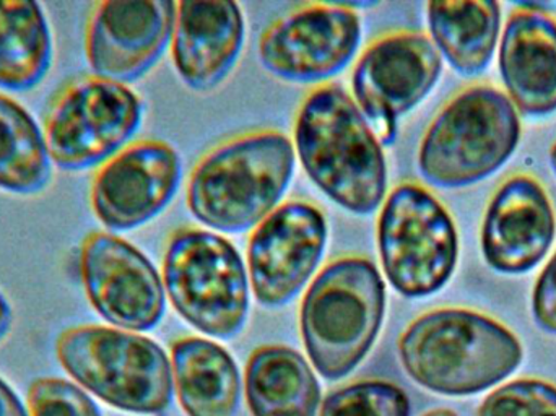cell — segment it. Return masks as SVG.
Returning a JSON list of instances; mask_svg holds the SVG:
<instances>
[{"label": "cell", "mask_w": 556, "mask_h": 416, "mask_svg": "<svg viewBox=\"0 0 556 416\" xmlns=\"http://www.w3.org/2000/svg\"><path fill=\"white\" fill-rule=\"evenodd\" d=\"M294 150L311 181L339 207L371 215L388 191V163L368 121L340 85L307 94L294 124Z\"/></svg>", "instance_id": "1"}, {"label": "cell", "mask_w": 556, "mask_h": 416, "mask_svg": "<svg viewBox=\"0 0 556 416\" xmlns=\"http://www.w3.org/2000/svg\"><path fill=\"white\" fill-rule=\"evenodd\" d=\"M407 375L421 388L450 398L479 394L521 366V340L479 311L441 307L415 319L399 340Z\"/></svg>", "instance_id": "2"}, {"label": "cell", "mask_w": 556, "mask_h": 416, "mask_svg": "<svg viewBox=\"0 0 556 416\" xmlns=\"http://www.w3.org/2000/svg\"><path fill=\"white\" fill-rule=\"evenodd\" d=\"M294 160L293 143L274 130L230 140L195 166L189 178L188 207L214 231L256 228L283 199Z\"/></svg>", "instance_id": "3"}, {"label": "cell", "mask_w": 556, "mask_h": 416, "mask_svg": "<svg viewBox=\"0 0 556 416\" xmlns=\"http://www.w3.org/2000/svg\"><path fill=\"white\" fill-rule=\"evenodd\" d=\"M386 285L365 257L336 259L320 270L301 303L304 349L323 378L339 381L365 360L378 339Z\"/></svg>", "instance_id": "4"}, {"label": "cell", "mask_w": 556, "mask_h": 416, "mask_svg": "<svg viewBox=\"0 0 556 416\" xmlns=\"http://www.w3.org/2000/svg\"><path fill=\"white\" fill-rule=\"evenodd\" d=\"M521 134V117L505 91L492 84L469 85L428 126L418 149V172L434 188L477 185L511 159Z\"/></svg>", "instance_id": "5"}, {"label": "cell", "mask_w": 556, "mask_h": 416, "mask_svg": "<svg viewBox=\"0 0 556 416\" xmlns=\"http://www.w3.org/2000/svg\"><path fill=\"white\" fill-rule=\"evenodd\" d=\"M55 358L80 388L117 411L159 415L172 404V362L159 343L139 333L68 327L55 340Z\"/></svg>", "instance_id": "6"}, {"label": "cell", "mask_w": 556, "mask_h": 416, "mask_svg": "<svg viewBox=\"0 0 556 416\" xmlns=\"http://www.w3.org/2000/svg\"><path fill=\"white\" fill-rule=\"evenodd\" d=\"M163 285L182 319L215 339H233L250 313V278L238 249L205 229H179L163 257Z\"/></svg>", "instance_id": "7"}, {"label": "cell", "mask_w": 556, "mask_h": 416, "mask_svg": "<svg viewBox=\"0 0 556 416\" xmlns=\"http://www.w3.org/2000/svg\"><path fill=\"white\" fill-rule=\"evenodd\" d=\"M378 248L389 283L405 298L440 291L459 259V235L447 209L415 182L397 186L378 219Z\"/></svg>", "instance_id": "8"}, {"label": "cell", "mask_w": 556, "mask_h": 416, "mask_svg": "<svg viewBox=\"0 0 556 416\" xmlns=\"http://www.w3.org/2000/svg\"><path fill=\"white\" fill-rule=\"evenodd\" d=\"M142 119V100L127 85L80 75L49 101L42 136L58 168L84 172L126 149Z\"/></svg>", "instance_id": "9"}, {"label": "cell", "mask_w": 556, "mask_h": 416, "mask_svg": "<svg viewBox=\"0 0 556 416\" xmlns=\"http://www.w3.org/2000/svg\"><path fill=\"white\" fill-rule=\"evenodd\" d=\"M441 72L440 51L424 33H391L359 55L352 75L353 100L381 146L394 143L399 117L430 94Z\"/></svg>", "instance_id": "10"}, {"label": "cell", "mask_w": 556, "mask_h": 416, "mask_svg": "<svg viewBox=\"0 0 556 416\" xmlns=\"http://www.w3.org/2000/svg\"><path fill=\"white\" fill-rule=\"evenodd\" d=\"M78 274L91 307L129 332L155 329L165 316L166 291L155 265L126 239L110 232L85 236Z\"/></svg>", "instance_id": "11"}, {"label": "cell", "mask_w": 556, "mask_h": 416, "mask_svg": "<svg viewBox=\"0 0 556 416\" xmlns=\"http://www.w3.org/2000/svg\"><path fill=\"white\" fill-rule=\"evenodd\" d=\"M356 3H313L274 23L260 42L264 67L294 84H316L342 72L362 41Z\"/></svg>", "instance_id": "12"}, {"label": "cell", "mask_w": 556, "mask_h": 416, "mask_svg": "<svg viewBox=\"0 0 556 416\" xmlns=\"http://www.w3.org/2000/svg\"><path fill=\"white\" fill-rule=\"evenodd\" d=\"M327 222L316 205H278L254 229L248 268L254 297L263 306L290 303L316 274L327 244Z\"/></svg>", "instance_id": "13"}, {"label": "cell", "mask_w": 556, "mask_h": 416, "mask_svg": "<svg viewBox=\"0 0 556 416\" xmlns=\"http://www.w3.org/2000/svg\"><path fill=\"white\" fill-rule=\"evenodd\" d=\"M176 10L172 0L94 3L85 26V55L93 75L123 85L142 78L173 41Z\"/></svg>", "instance_id": "14"}, {"label": "cell", "mask_w": 556, "mask_h": 416, "mask_svg": "<svg viewBox=\"0 0 556 416\" xmlns=\"http://www.w3.org/2000/svg\"><path fill=\"white\" fill-rule=\"evenodd\" d=\"M181 179V159L168 143H132L94 173L91 210L111 231L140 228L172 204Z\"/></svg>", "instance_id": "15"}, {"label": "cell", "mask_w": 556, "mask_h": 416, "mask_svg": "<svg viewBox=\"0 0 556 416\" xmlns=\"http://www.w3.org/2000/svg\"><path fill=\"white\" fill-rule=\"evenodd\" d=\"M556 235V213L547 189L535 176H509L486 205L482 254L500 274L532 270L551 251Z\"/></svg>", "instance_id": "16"}, {"label": "cell", "mask_w": 556, "mask_h": 416, "mask_svg": "<svg viewBox=\"0 0 556 416\" xmlns=\"http://www.w3.org/2000/svg\"><path fill=\"white\" fill-rule=\"evenodd\" d=\"M247 26L238 3L198 0L178 3L173 62L181 80L199 93L224 84L243 51Z\"/></svg>", "instance_id": "17"}, {"label": "cell", "mask_w": 556, "mask_h": 416, "mask_svg": "<svg viewBox=\"0 0 556 416\" xmlns=\"http://www.w3.org/2000/svg\"><path fill=\"white\" fill-rule=\"evenodd\" d=\"M500 72L508 98L526 116L556 111V18L541 3H519L500 45Z\"/></svg>", "instance_id": "18"}, {"label": "cell", "mask_w": 556, "mask_h": 416, "mask_svg": "<svg viewBox=\"0 0 556 416\" xmlns=\"http://www.w3.org/2000/svg\"><path fill=\"white\" fill-rule=\"evenodd\" d=\"M173 376L188 416H233L241 398L240 369L230 353L207 339L173 345Z\"/></svg>", "instance_id": "19"}, {"label": "cell", "mask_w": 556, "mask_h": 416, "mask_svg": "<svg viewBox=\"0 0 556 416\" xmlns=\"http://www.w3.org/2000/svg\"><path fill=\"white\" fill-rule=\"evenodd\" d=\"M431 41L464 77L482 75L493 59L502 29V5L493 0L430 2Z\"/></svg>", "instance_id": "20"}, {"label": "cell", "mask_w": 556, "mask_h": 416, "mask_svg": "<svg viewBox=\"0 0 556 416\" xmlns=\"http://www.w3.org/2000/svg\"><path fill=\"white\" fill-rule=\"evenodd\" d=\"M253 416H316L320 388L306 360L288 346H263L247 366Z\"/></svg>", "instance_id": "21"}, {"label": "cell", "mask_w": 556, "mask_h": 416, "mask_svg": "<svg viewBox=\"0 0 556 416\" xmlns=\"http://www.w3.org/2000/svg\"><path fill=\"white\" fill-rule=\"evenodd\" d=\"M52 65V35L45 10L29 0H0V88L29 91Z\"/></svg>", "instance_id": "22"}, {"label": "cell", "mask_w": 556, "mask_h": 416, "mask_svg": "<svg viewBox=\"0 0 556 416\" xmlns=\"http://www.w3.org/2000/svg\"><path fill=\"white\" fill-rule=\"evenodd\" d=\"M52 179L45 136L31 114L0 93V189L10 194H39Z\"/></svg>", "instance_id": "23"}, {"label": "cell", "mask_w": 556, "mask_h": 416, "mask_svg": "<svg viewBox=\"0 0 556 416\" xmlns=\"http://www.w3.org/2000/svg\"><path fill=\"white\" fill-rule=\"evenodd\" d=\"M319 416H410V401L391 382L363 381L327 395Z\"/></svg>", "instance_id": "24"}, {"label": "cell", "mask_w": 556, "mask_h": 416, "mask_svg": "<svg viewBox=\"0 0 556 416\" xmlns=\"http://www.w3.org/2000/svg\"><path fill=\"white\" fill-rule=\"evenodd\" d=\"M479 416H556V386L541 379H516L480 405Z\"/></svg>", "instance_id": "25"}, {"label": "cell", "mask_w": 556, "mask_h": 416, "mask_svg": "<svg viewBox=\"0 0 556 416\" xmlns=\"http://www.w3.org/2000/svg\"><path fill=\"white\" fill-rule=\"evenodd\" d=\"M29 416H101L93 399L74 382L39 378L28 388Z\"/></svg>", "instance_id": "26"}, {"label": "cell", "mask_w": 556, "mask_h": 416, "mask_svg": "<svg viewBox=\"0 0 556 416\" xmlns=\"http://www.w3.org/2000/svg\"><path fill=\"white\" fill-rule=\"evenodd\" d=\"M532 314L542 330L556 336V252L535 281Z\"/></svg>", "instance_id": "27"}, {"label": "cell", "mask_w": 556, "mask_h": 416, "mask_svg": "<svg viewBox=\"0 0 556 416\" xmlns=\"http://www.w3.org/2000/svg\"><path fill=\"white\" fill-rule=\"evenodd\" d=\"M0 416H29L16 392L0 378Z\"/></svg>", "instance_id": "28"}, {"label": "cell", "mask_w": 556, "mask_h": 416, "mask_svg": "<svg viewBox=\"0 0 556 416\" xmlns=\"http://www.w3.org/2000/svg\"><path fill=\"white\" fill-rule=\"evenodd\" d=\"M12 306H10L9 301H7V298L3 297L2 291H0V342L5 339L10 327H12Z\"/></svg>", "instance_id": "29"}, {"label": "cell", "mask_w": 556, "mask_h": 416, "mask_svg": "<svg viewBox=\"0 0 556 416\" xmlns=\"http://www.w3.org/2000/svg\"><path fill=\"white\" fill-rule=\"evenodd\" d=\"M424 416H459L456 412L450 411V408H438V411L428 412Z\"/></svg>", "instance_id": "30"}, {"label": "cell", "mask_w": 556, "mask_h": 416, "mask_svg": "<svg viewBox=\"0 0 556 416\" xmlns=\"http://www.w3.org/2000/svg\"><path fill=\"white\" fill-rule=\"evenodd\" d=\"M551 165L552 169H554L555 176H556V140L554 146H552L551 149Z\"/></svg>", "instance_id": "31"}]
</instances>
